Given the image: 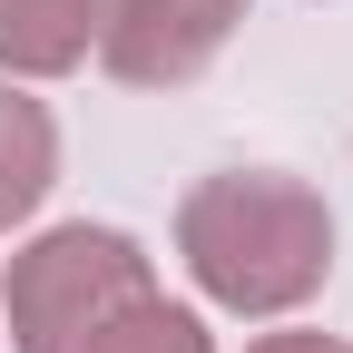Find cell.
<instances>
[{"label":"cell","instance_id":"5b68a950","mask_svg":"<svg viewBox=\"0 0 353 353\" xmlns=\"http://www.w3.org/2000/svg\"><path fill=\"white\" fill-rule=\"evenodd\" d=\"M50 187H59V118L20 79H0V236L30 226Z\"/></svg>","mask_w":353,"mask_h":353},{"label":"cell","instance_id":"7a4b0ae2","mask_svg":"<svg viewBox=\"0 0 353 353\" xmlns=\"http://www.w3.org/2000/svg\"><path fill=\"white\" fill-rule=\"evenodd\" d=\"M157 285L148 245L128 226H50L10 255V285H0V314H10V353H79L118 304H138Z\"/></svg>","mask_w":353,"mask_h":353},{"label":"cell","instance_id":"8992f818","mask_svg":"<svg viewBox=\"0 0 353 353\" xmlns=\"http://www.w3.org/2000/svg\"><path fill=\"white\" fill-rule=\"evenodd\" d=\"M79 353H216V343H206V324L187 314V304H167V294L148 285L138 304H118V314L88 334Z\"/></svg>","mask_w":353,"mask_h":353},{"label":"cell","instance_id":"6da1fadb","mask_svg":"<svg viewBox=\"0 0 353 353\" xmlns=\"http://www.w3.org/2000/svg\"><path fill=\"white\" fill-rule=\"evenodd\" d=\"M176 265L226 314H294L334 275V206L285 167H226L176 196Z\"/></svg>","mask_w":353,"mask_h":353},{"label":"cell","instance_id":"3957f363","mask_svg":"<svg viewBox=\"0 0 353 353\" xmlns=\"http://www.w3.org/2000/svg\"><path fill=\"white\" fill-rule=\"evenodd\" d=\"M236 20H245V0H108L99 69L118 88H187L216 69Z\"/></svg>","mask_w":353,"mask_h":353},{"label":"cell","instance_id":"52a82bcc","mask_svg":"<svg viewBox=\"0 0 353 353\" xmlns=\"http://www.w3.org/2000/svg\"><path fill=\"white\" fill-rule=\"evenodd\" d=\"M245 353H353V343H334V334H255Z\"/></svg>","mask_w":353,"mask_h":353},{"label":"cell","instance_id":"277c9868","mask_svg":"<svg viewBox=\"0 0 353 353\" xmlns=\"http://www.w3.org/2000/svg\"><path fill=\"white\" fill-rule=\"evenodd\" d=\"M108 0H0V79H69L99 59Z\"/></svg>","mask_w":353,"mask_h":353}]
</instances>
